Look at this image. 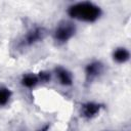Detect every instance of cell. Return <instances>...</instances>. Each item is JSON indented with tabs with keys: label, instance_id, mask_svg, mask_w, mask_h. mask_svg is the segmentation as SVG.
<instances>
[{
	"label": "cell",
	"instance_id": "7",
	"mask_svg": "<svg viewBox=\"0 0 131 131\" xmlns=\"http://www.w3.org/2000/svg\"><path fill=\"white\" fill-rule=\"evenodd\" d=\"M40 83L38 74L34 73H27L24 74L20 79V84L26 88H34Z\"/></svg>",
	"mask_w": 131,
	"mask_h": 131
},
{
	"label": "cell",
	"instance_id": "5",
	"mask_svg": "<svg viewBox=\"0 0 131 131\" xmlns=\"http://www.w3.org/2000/svg\"><path fill=\"white\" fill-rule=\"evenodd\" d=\"M55 77L58 81V83L62 86H71L74 82V79H73V74L66 68L63 67H57L55 68Z\"/></svg>",
	"mask_w": 131,
	"mask_h": 131
},
{
	"label": "cell",
	"instance_id": "8",
	"mask_svg": "<svg viewBox=\"0 0 131 131\" xmlns=\"http://www.w3.org/2000/svg\"><path fill=\"white\" fill-rule=\"evenodd\" d=\"M130 57V53L128 49L124 47H118L113 52V59L118 63H124L126 62Z\"/></svg>",
	"mask_w": 131,
	"mask_h": 131
},
{
	"label": "cell",
	"instance_id": "10",
	"mask_svg": "<svg viewBox=\"0 0 131 131\" xmlns=\"http://www.w3.org/2000/svg\"><path fill=\"white\" fill-rule=\"evenodd\" d=\"M38 77H39L40 83H47V82H49V80L51 79V74H50L49 72L42 71V72L38 73Z\"/></svg>",
	"mask_w": 131,
	"mask_h": 131
},
{
	"label": "cell",
	"instance_id": "2",
	"mask_svg": "<svg viewBox=\"0 0 131 131\" xmlns=\"http://www.w3.org/2000/svg\"><path fill=\"white\" fill-rule=\"evenodd\" d=\"M76 33V26L72 21H61L54 30L53 36L56 42L66 43L74 37Z\"/></svg>",
	"mask_w": 131,
	"mask_h": 131
},
{
	"label": "cell",
	"instance_id": "9",
	"mask_svg": "<svg viewBox=\"0 0 131 131\" xmlns=\"http://www.w3.org/2000/svg\"><path fill=\"white\" fill-rule=\"evenodd\" d=\"M11 90L7 87H4V86H1L0 87V106H4L6 105L10 98H11Z\"/></svg>",
	"mask_w": 131,
	"mask_h": 131
},
{
	"label": "cell",
	"instance_id": "1",
	"mask_svg": "<svg viewBox=\"0 0 131 131\" xmlns=\"http://www.w3.org/2000/svg\"><path fill=\"white\" fill-rule=\"evenodd\" d=\"M67 12L71 18L84 23H94L102 14L101 8L89 1L76 2L69 6Z\"/></svg>",
	"mask_w": 131,
	"mask_h": 131
},
{
	"label": "cell",
	"instance_id": "6",
	"mask_svg": "<svg viewBox=\"0 0 131 131\" xmlns=\"http://www.w3.org/2000/svg\"><path fill=\"white\" fill-rule=\"evenodd\" d=\"M103 72V64L100 61H91L85 67V75L87 80L91 81L97 78Z\"/></svg>",
	"mask_w": 131,
	"mask_h": 131
},
{
	"label": "cell",
	"instance_id": "3",
	"mask_svg": "<svg viewBox=\"0 0 131 131\" xmlns=\"http://www.w3.org/2000/svg\"><path fill=\"white\" fill-rule=\"evenodd\" d=\"M45 36V31L42 28H34L30 30L24 37L21 41L23 46H31L41 41Z\"/></svg>",
	"mask_w": 131,
	"mask_h": 131
},
{
	"label": "cell",
	"instance_id": "11",
	"mask_svg": "<svg viewBox=\"0 0 131 131\" xmlns=\"http://www.w3.org/2000/svg\"><path fill=\"white\" fill-rule=\"evenodd\" d=\"M39 131H46V130H43V129H42V130H39Z\"/></svg>",
	"mask_w": 131,
	"mask_h": 131
},
{
	"label": "cell",
	"instance_id": "4",
	"mask_svg": "<svg viewBox=\"0 0 131 131\" xmlns=\"http://www.w3.org/2000/svg\"><path fill=\"white\" fill-rule=\"evenodd\" d=\"M101 107H102L101 104L97 102H93V101L85 102L81 105V116L86 119H92L99 114Z\"/></svg>",
	"mask_w": 131,
	"mask_h": 131
}]
</instances>
